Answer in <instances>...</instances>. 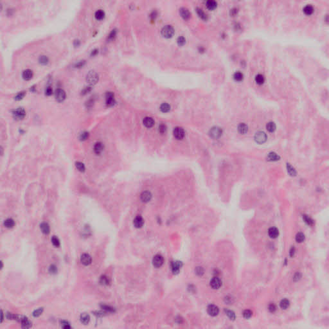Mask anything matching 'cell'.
I'll return each instance as SVG.
<instances>
[{"instance_id": "cell-1", "label": "cell", "mask_w": 329, "mask_h": 329, "mask_svg": "<svg viewBox=\"0 0 329 329\" xmlns=\"http://www.w3.org/2000/svg\"><path fill=\"white\" fill-rule=\"evenodd\" d=\"M98 75L95 71H90L86 76V80L89 84L94 85L98 81Z\"/></svg>"}, {"instance_id": "cell-2", "label": "cell", "mask_w": 329, "mask_h": 329, "mask_svg": "<svg viewBox=\"0 0 329 329\" xmlns=\"http://www.w3.org/2000/svg\"><path fill=\"white\" fill-rule=\"evenodd\" d=\"M161 35L166 38H172L174 33V29L170 25H166L161 29Z\"/></svg>"}, {"instance_id": "cell-3", "label": "cell", "mask_w": 329, "mask_h": 329, "mask_svg": "<svg viewBox=\"0 0 329 329\" xmlns=\"http://www.w3.org/2000/svg\"><path fill=\"white\" fill-rule=\"evenodd\" d=\"M254 140L259 144H262L267 141V136L266 134L263 131H259L254 135Z\"/></svg>"}, {"instance_id": "cell-4", "label": "cell", "mask_w": 329, "mask_h": 329, "mask_svg": "<svg viewBox=\"0 0 329 329\" xmlns=\"http://www.w3.org/2000/svg\"><path fill=\"white\" fill-rule=\"evenodd\" d=\"M223 134V131L218 127H213L210 130L209 134L210 137H212L213 139H217L220 138Z\"/></svg>"}, {"instance_id": "cell-5", "label": "cell", "mask_w": 329, "mask_h": 329, "mask_svg": "<svg viewBox=\"0 0 329 329\" xmlns=\"http://www.w3.org/2000/svg\"><path fill=\"white\" fill-rule=\"evenodd\" d=\"M12 115L15 119L20 120L23 119L25 118L26 113H25V109L23 108L20 107L14 110L12 112Z\"/></svg>"}, {"instance_id": "cell-6", "label": "cell", "mask_w": 329, "mask_h": 329, "mask_svg": "<svg viewBox=\"0 0 329 329\" xmlns=\"http://www.w3.org/2000/svg\"><path fill=\"white\" fill-rule=\"evenodd\" d=\"M173 134L177 140H182L185 137V133L182 127H176L173 130Z\"/></svg>"}, {"instance_id": "cell-7", "label": "cell", "mask_w": 329, "mask_h": 329, "mask_svg": "<svg viewBox=\"0 0 329 329\" xmlns=\"http://www.w3.org/2000/svg\"><path fill=\"white\" fill-rule=\"evenodd\" d=\"M163 262H164V259H163V256L161 255V254H158L155 255L152 259V264L156 268L161 267L162 265L163 264Z\"/></svg>"}, {"instance_id": "cell-8", "label": "cell", "mask_w": 329, "mask_h": 329, "mask_svg": "<svg viewBox=\"0 0 329 329\" xmlns=\"http://www.w3.org/2000/svg\"><path fill=\"white\" fill-rule=\"evenodd\" d=\"M105 101L107 106H113L115 104V95L113 92H107L105 95Z\"/></svg>"}, {"instance_id": "cell-9", "label": "cell", "mask_w": 329, "mask_h": 329, "mask_svg": "<svg viewBox=\"0 0 329 329\" xmlns=\"http://www.w3.org/2000/svg\"><path fill=\"white\" fill-rule=\"evenodd\" d=\"M55 97L57 101L61 102L66 98V93L62 89H57L55 92Z\"/></svg>"}, {"instance_id": "cell-10", "label": "cell", "mask_w": 329, "mask_h": 329, "mask_svg": "<svg viewBox=\"0 0 329 329\" xmlns=\"http://www.w3.org/2000/svg\"><path fill=\"white\" fill-rule=\"evenodd\" d=\"M207 313L211 316H216L219 313V309L218 307L215 305H210L207 308Z\"/></svg>"}, {"instance_id": "cell-11", "label": "cell", "mask_w": 329, "mask_h": 329, "mask_svg": "<svg viewBox=\"0 0 329 329\" xmlns=\"http://www.w3.org/2000/svg\"><path fill=\"white\" fill-rule=\"evenodd\" d=\"M210 285L211 287L213 289H218L221 287L222 285V282L218 277H213L211 280H210Z\"/></svg>"}, {"instance_id": "cell-12", "label": "cell", "mask_w": 329, "mask_h": 329, "mask_svg": "<svg viewBox=\"0 0 329 329\" xmlns=\"http://www.w3.org/2000/svg\"><path fill=\"white\" fill-rule=\"evenodd\" d=\"M181 267H182V263L179 261L172 262L171 264L172 271L174 274L178 273Z\"/></svg>"}, {"instance_id": "cell-13", "label": "cell", "mask_w": 329, "mask_h": 329, "mask_svg": "<svg viewBox=\"0 0 329 329\" xmlns=\"http://www.w3.org/2000/svg\"><path fill=\"white\" fill-rule=\"evenodd\" d=\"M91 261H92V260H91V257L89 254L85 253L81 256L80 262L84 266H89V264H91Z\"/></svg>"}, {"instance_id": "cell-14", "label": "cell", "mask_w": 329, "mask_h": 329, "mask_svg": "<svg viewBox=\"0 0 329 329\" xmlns=\"http://www.w3.org/2000/svg\"><path fill=\"white\" fill-rule=\"evenodd\" d=\"M140 199L142 202L148 203L152 199V194L149 191H145L140 195Z\"/></svg>"}, {"instance_id": "cell-15", "label": "cell", "mask_w": 329, "mask_h": 329, "mask_svg": "<svg viewBox=\"0 0 329 329\" xmlns=\"http://www.w3.org/2000/svg\"><path fill=\"white\" fill-rule=\"evenodd\" d=\"M133 224L135 228H140L143 226L144 224V221L142 217L140 215H138L135 217V218L133 221Z\"/></svg>"}, {"instance_id": "cell-16", "label": "cell", "mask_w": 329, "mask_h": 329, "mask_svg": "<svg viewBox=\"0 0 329 329\" xmlns=\"http://www.w3.org/2000/svg\"><path fill=\"white\" fill-rule=\"evenodd\" d=\"M179 13L181 16L182 17L184 20H188V19L190 17L191 14L187 8H184V7L181 8L179 9Z\"/></svg>"}, {"instance_id": "cell-17", "label": "cell", "mask_w": 329, "mask_h": 329, "mask_svg": "<svg viewBox=\"0 0 329 329\" xmlns=\"http://www.w3.org/2000/svg\"><path fill=\"white\" fill-rule=\"evenodd\" d=\"M268 234H269V236H270V238L276 239L277 238V237L278 236V235H279V231H278V230L277 228L272 227V228H270L269 229Z\"/></svg>"}, {"instance_id": "cell-18", "label": "cell", "mask_w": 329, "mask_h": 329, "mask_svg": "<svg viewBox=\"0 0 329 329\" xmlns=\"http://www.w3.org/2000/svg\"><path fill=\"white\" fill-rule=\"evenodd\" d=\"M143 125L147 128H151L154 125V120L151 117H145L143 121Z\"/></svg>"}, {"instance_id": "cell-19", "label": "cell", "mask_w": 329, "mask_h": 329, "mask_svg": "<svg viewBox=\"0 0 329 329\" xmlns=\"http://www.w3.org/2000/svg\"><path fill=\"white\" fill-rule=\"evenodd\" d=\"M23 78L26 80H29L33 77V71L30 69H26L23 72Z\"/></svg>"}, {"instance_id": "cell-20", "label": "cell", "mask_w": 329, "mask_h": 329, "mask_svg": "<svg viewBox=\"0 0 329 329\" xmlns=\"http://www.w3.org/2000/svg\"><path fill=\"white\" fill-rule=\"evenodd\" d=\"M104 146L102 143L101 142H97V143H95V145L94 146V151L97 154H101L102 152V151H104Z\"/></svg>"}, {"instance_id": "cell-21", "label": "cell", "mask_w": 329, "mask_h": 329, "mask_svg": "<svg viewBox=\"0 0 329 329\" xmlns=\"http://www.w3.org/2000/svg\"><path fill=\"white\" fill-rule=\"evenodd\" d=\"M280 157L275 152H271L267 155V160L270 161H277L280 160Z\"/></svg>"}, {"instance_id": "cell-22", "label": "cell", "mask_w": 329, "mask_h": 329, "mask_svg": "<svg viewBox=\"0 0 329 329\" xmlns=\"http://www.w3.org/2000/svg\"><path fill=\"white\" fill-rule=\"evenodd\" d=\"M248 131V125L245 123H240L239 125L238 126V131L240 134H246Z\"/></svg>"}, {"instance_id": "cell-23", "label": "cell", "mask_w": 329, "mask_h": 329, "mask_svg": "<svg viewBox=\"0 0 329 329\" xmlns=\"http://www.w3.org/2000/svg\"><path fill=\"white\" fill-rule=\"evenodd\" d=\"M40 228L42 232L44 234H46V235H48V234L50 233V226H49L48 224L46 223H43L41 224L40 225Z\"/></svg>"}, {"instance_id": "cell-24", "label": "cell", "mask_w": 329, "mask_h": 329, "mask_svg": "<svg viewBox=\"0 0 329 329\" xmlns=\"http://www.w3.org/2000/svg\"><path fill=\"white\" fill-rule=\"evenodd\" d=\"M206 5L209 10H214L215 8H217V3L213 0H209L206 2Z\"/></svg>"}, {"instance_id": "cell-25", "label": "cell", "mask_w": 329, "mask_h": 329, "mask_svg": "<svg viewBox=\"0 0 329 329\" xmlns=\"http://www.w3.org/2000/svg\"><path fill=\"white\" fill-rule=\"evenodd\" d=\"M80 321L84 325H87V323H89L90 321V317L89 316V314H86V313H83V314H82L80 315Z\"/></svg>"}, {"instance_id": "cell-26", "label": "cell", "mask_w": 329, "mask_h": 329, "mask_svg": "<svg viewBox=\"0 0 329 329\" xmlns=\"http://www.w3.org/2000/svg\"><path fill=\"white\" fill-rule=\"evenodd\" d=\"M303 12L306 15H311L314 12V7L311 5H307L303 8Z\"/></svg>"}, {"instance_id": "cell-27", "label": "cell", "mask_w": 329, "mask_h": 329, "mask_svg": "<svg viewBox=\"0 0 329 329\" xmlns=\"http://www.w3.org/2000/svg\"><path fill=\"white\" fill-rule=\"evenodd\" d=\"M289 305H290V301L287 299H283L280 301V306L281 308L284 310L289 308Z\"/></svg>"}, {"instance_id": "cell-28", "label": "cell", "mask_w": 329, "mask_h": 329, "mask_svg": "<svg viewBox=\"0 0 329 329\" xmlns=\"http://www.w3.org/2000/svg\"><path fill=\"white\" fill-rule=\"evenodd\" d=\"M4 225L7 228H12L15 225V223L12 218H7V220L5 221Z\"/></svg>"}, {"instance_id": "cell-29", "label": "cell", "mask_w": 329, "mask_h": 329, "mask_svg": "<svg viewBox=\"0 0 329 329\" xmlns=\"http://www.w3.org/2000/svg\"><path fill=\"white\" fill-rule=\"evenodd\" d=\"M266 129L270 133H273L276 130V125L272 122H270L266 125Z\"/></svg>"}, {"instance_id": "cell-30", "label": "cell", "mask_w": 329, "mask_h": 329, "mask_svg": "<svg viewBox=\"0 0 329 329\" xmlns=\"http://www.w3.org/2000/svg\"><path fill=\"white\" fill-rule=\"evenodd\" d=\"M160 110L163 113H168L170 110V105L167 103H163L161 105Z\"/></svg>"}, {"instance_id": "cell-31", "label": "cell", "mask_w": 329, "mask_h": 329, "mask_svg": "<svg viewBox=\"0 0 329 329\" xmlns=\"http://www.w3.org/2000/svg\"><path fill=\"white\" fill-rule=\"evenodd\" d=\"M95 16L97 20H101L104 19V17H105V12L102 10H98L95 12Z\"/></svg>"}, {"instance_id": "cell-32", "label": "cell", "mask_w": 329, "mask_h": 329, "mask_svg": "<svg viewBox=\"0 0 329 329\" xmlns=\"http://www.w3.org/2000/svg\"><path fill=\"white\" fill-rule=\"evenodd\" d=\"M287 172L289 173V175L291 176H295L296 174V172L295 169L290 165V164L287 163Z\"/></svg>"}, {"instance_id": "cell-33", "label": "cell", "mask_w": 329, "mask_h": 329, "mask_svg": "<svg viewBox=\"0 0 329 329\" xmlns=\"http://www.w3.org/2000/svg\"><path fill=\"white\" fill-rule=\"evenodd\" d=\"M255 81L257 82V84L259 85H262L264 84V81H265V79H264V76L261 74H258L257 76L255 77Z\"/></svg>"}, {"instance_id": "cell-34", "label": "cell", "mask_w": 329, "mask_h": 329, "mask_svg": "<svg viewBox=\"0 0 329 329\" xmlns=\"http://www.w3.org/2000/svg\"><path fill=\"white\" fill-rule=\"evenodd\" d=\"M305 235L303 233H298L296 234V241L298 243H301V242H303L305 241Z\"/></svg>"}, {"instance_id": "cell-35", "label": "cell", "mask_w": 329, "mask_h": 329, "mask_svg": "<svg viewBox=\"0 0 329 329\" xmlns=\"http://www.w3.org/2000/svg\"><path fill=\"white\" fill-rule=\"evenodd\" d=\"M197 10V13L198 15L200 17L202 20H207V15L205 14V12H203V10L202 9H200V8H197L196 9Z\"/></svg>"}, {"instance_id": "cell-36", "label": "cell", "mask_w": 329, "mask_h": 329, "mask_svg": "<svg viewBox=\"0 0 329 329\" xmlns=\"http://www.w3.org/2000/svg\"><path fill=\"white\" fill-rule=\"evenodd\" d=\"M233 78L235 80H236V81H241V80H242V79H243L244 75L241 72L236 71V73H235V74H234Z\"/></svg>"}, {"instance_id": "cell-37", "label": "cell", "mask_w": 329, "mask_h": 329, "mask_svg": "<svg viewBox=\"0 0 329 329\" xmlns=\"http://www.w3.org/2000/svg\"><path fill=\"white\" fill-rule=\"evenodd\" d=\"M100 284L102 285H108L109 283V278L105 275H103L100 277Z\"/></svg>"}, {"instance_id": "cell-38", "label": "cell", "mask_w": 329, "mask_h": 329, "mask_svg": "<svg viewBox=\"0 0 329 329\" xmlns=\"http://www.w3.org/2000/svg\"><path fill=\"white\" fill-rule=\"evenodd\" d=\"M75 165H76L77 169L80 172H84L85 171V169H85V166L82 163H81V162H77Z\"/></svg>"}, {"instance_id": "cell-39", "label": "cell", "mask_w": 329, "mask_h": 329, "mask_svg": "<svg viewBox=\"0 0 329 329\" xmlns=\"http://www.w3.org/2000/svg\"><path fill=\"white\" fill-rule=\"evenodd\" d=\"M226 312V314L228 316V317L230 318V319L231 320H234L235 319V314L232 310H225Z\"/></svg>"}, {"instance_id": "cell-40", "label": "cell", "mask_w": 329, "mask_h": 329, "mask_svg": "<svg viewBox=\"0 0 329 329\" xmlns=\"http://www.w3.org/2000/svg\"><path fill=\"white\" fill-rule=\"evenodd\" d=\"M51 242H52L53 245L54 246H56V247H59L60 246V241L57 236H53L52 238H51Z\"/></svg>"}, {"instance_id": "cell-41", "label": "cell", "mask_w": 329, "mask_h": 329, "mask_svg": "<svg viewBox=\"0 0 329 329\" xmlns=\"http://www.w3.org/2000/svg\"><path fill=\"white\" fill-rule=\"evenodd\" d=\"M39 61L40 62V63L42 64H46L48 62L49 60H48V58L46 56H40V57H39Z\"/></svg>"}, {"instance_id": "cell-42", "label": "cell", "mask_w": 329, "mask_h": 329, "mask_svg": "<svg viewBox=\"0 0 329 329\" xmlns=\"http://www.w3.org/2000/svg\"><path fill=\"white\" fill-rule=\"evenodd\" d=\"M252 314H253V313H252L251 310H245L243 313V316L246 319H248V318H250L252 316Z\"/></svg>"}, {"instance_id": "cell-43", "label": "cell", "mask_w": 329, "mask_h": 329, "mask_svg": "<svg viewBox=\"0 0 329 329\" xmlns=\"http://www.w3.org/2000/svg\"><path fill=\"white\" fill-rule=\"evenodd\" d=\"M89 136V134L88 132H83V133L80 134V140H82V141H85V140H86L88 138Z\"/></svg>"}, {"instance_id": "cell-44", "label": "cell", "mask_w": 329, "mask_h": 329, "mask_svg": "<svg viewBox=\"0 0 329 329\" xmlns=\"http://www.w3.org/2000/svg\"><path fill=\"white\" fill-rule=\"evenodd\" d=\"M177 44L181 46H183L185 44L186 39L183 36H180V37H179L178 38V39H177Z\"/></svg>"}, {"instance_id": "cell-45", "label": "cell", "mask_w": 329, "mask_h": 329, "mask_svg": "<svg viewBox=\"0 0 329 329\" xmlns=\"http://www.w3.org/2000/svg\"><path fill=\"white\" fill-rule=\"evenodd\" d=\"M303 220L305 221V223H307V224H308V225L311 226V225H313V221L312 220L311 218H310L309 217H308L307 215H304V216H303Z\"/></svg>"}, {"instance_id": "cell-46", "label": "cell", "mask_w": 329, "mask_h": 329, "mask_svg": "<svg viewBox=\"0 0 329 329\" xmlns=\"http://www.w3.org/2000/svg\"><path fill=\"white\" fill-rule=\"evenodd\" d=\"M116 35V30H113L111 32V33H109V35H108V39L109 41L113 40L115 38Z\"/></svg>"}, {"instance_id": "cell-47", "label": "cell", "mask_w": 329, "mask_h": 329, "mask_svg": "<svg viewBox=\"0 0 329 329\" xmlns=\"http://www.w3.org/2000/svg\"><path fill=\"white\" fill-rule=\"evenodd\" d=\"M167 131V126L165 124H161L159 126V132L161 134H165Z\"/></svg>"}, {"instance_id": "cell-48", "label": "cell", "mask_w": 329, "mask_h": 329, "mask_svg": "<svg viewBox=\"0 0 329 329\" xmlns=\"http://www.w3.org/2000/svg\"><path fill=\"white\" fill-rule=\"evenodd\" d=\"M43 311V308H39L38 309L35 310L34 312L33 313V316L34 317H39L41 314H42Z\"/></svg>"}, {"instance_id": "cell-49", "label": "cell", "mask_w": 329, "mask_h": 329, "mask_svg": "<svg viewBox=\"0 0 329 329\" xmlns=\"http://www.w3.org/2000/svg\"><path fill=\"white\" fill-rule=\"evenodd\" d=\"M25 92H24V91L20 92V93H19L16 96H15V100H21L23 99V98L25 97Z\"/></svg>"}, {"instance_id": "cell-50", "label": "cell", "mask_w": 329, "mask_h": 329, "mask_svg": "<svg viewBox=\"0 0 329 329\" xmlns=\"http://www.w3.org/2000/svg\"><path fill=\"white\" fill-rule=\"evenodd\" d=\"M49 272L51 274H56L57 272V268L55 265H51L49 268Z\"/></svg>"}, {"instance_id": "cell-51", "label": "cell", "mask_w": 329, "mask_h": 329, "mask_svg": "<svg viewBox=\"0 0 329 329\" xmlns=\"http://www.w3.org/2000/svg\"><path fill=\"white\" fill-rule=\"evenodd\" d=\"M93 104H94V99L93 98H90V99H89L86 102V105L87 107H91L93 105Z\"/></svg>"}, {"instance_id": "cell-52", "label": "cell", "mask_w": 329, "mask_h": 329, "mask_svg": "<svg viewBox=\"0 0 329 329\" xmlns=\"http://www.w3.org/2000/svg\"><path fill=\"white\" fill-rule=\"evenodd\" d=\"M268 309H269V310L270 313H275V312L276 309H277V307H276L275 305V304H273V303H271V304H270L269 305Z\"/></svg>"}, {"instance_id": "cell-53", "label": "cell", "mask_w": 329, "mask_h": 329, "mask_svg": "<svg viewBox=\"0 0 329 329\" xmlns=\"http://www.w3.org/2000/svg\"><path fill=\"white\" fill-rule=\"evenodd\" d=\"M85 63H86V61H84V60L83 61H79V62H77L75 64V67H76V68H81V67H82L84 65Z\"/></svg>"}, {"instance_id": "cell-54", "label": "cell", "mask_w": 329, "mask_h": 329, "mask_svg": "<svg viewBox=\"0 0 329 329\" xmlns=\"http://www.w3.org/2000/svg\"><path fill=\"white\" fill-rule=\"evenodd\" d=\"M91 90V86H87V87H84V88L83 89V90L82 91V95L87 94V93H89Z\"/></svg>"}, {"instance_id": "cell-55", "label": "cell", "mask_w": 329, "mask_h": 329, "mask_svg": "<svg viewBox=\"0 0 329 329\" xmlns=\"http://www.w3.org/2000/svg\"><path fill=\"white\" fill-rule=\"evenodd\" d=\"M17 316L14 315V314H12V313H7V318H8V319H16Z\"/></svg>"}, {"instance_id": "cell-56", "label": "cell", "mask_w": 329, "mask_h": 329, "mask_svg": "<svg viewBox=\"0 0 329 329\" xmlns=\"http://www.w3.org/2000/svg\"><path fill=\"white\" fill-rule=\"evenodd\" d=\"M195 272H196V273L198 275H202L204 272V271L201 267H197L196 268V270H195Z\"/></svg>"}, {"instance_id": "cell-57", "label": "cell", "mask_w": 329, "mask_h": 329, "mask_svg": "<svg viewBox=\"0 0 329 329\" xmlns=\"http://www.w3.org/2000/svg\"><path fill=\"white\" fill-rule=\"evenodd\" d=\"M62 327L63 328L68 329V328H70L71 326L68 322H66V321H62Z\"/></svg>"}, {"instance_id": "cell-58", "label": "cell", "mask_w": 329, "mask_h": 329, "mask_svg": "<svg viewBox=\"0 0 329 329\" xmlns=\"http://www.w3.org/2000/svg\"><path fill=\"white\" fill-rule=\"evenodd\" d=\"M45 93H46V95H48V96L51 95L52 94V89H51V87H48L46 89Z\"/></svg>"}, {"instance_id": "cell-59", "label": "cell", "mask_w": 329, "mask_h": 329, "mask_svg": "<svg viewBox=\"0 0 329 329\" xmlns=\"http://www.w3.org/2000/svg\"><path fill=\"white\" fill-rule=\"evenodd\" d=\"M156 17H157L156 11H153L152 13H151V15H150V17H151V20H152V21L155 20V19H156Z\"/></svg>"}, {"instance_id": "cell-60", "label": "cell", "mask_w": 329, "mask_h": 329, "mask_svg": "<svg viewBox=\"0 0 329 329\" xmlns=\"http://www.w3.org/2000/svg\"><path fill=\"white\" fill-rule=\"evenodd\" d=\"M102 308H104V309L106 310H108V311H110V312H113L114 311L113 308L112 307H110L109 306L102 305Z\"/></svg>"}, {"instance_id": "cell-61", "label": "cell", "mask_w": 329, "mask_h": 329, "mask_svg": "<svg viewBox=\"0 0 329 329\" xmlns=\"http://www.w3.org/2000/svg\"><path fill=\"white\" fill-rule=\"evenodd\" d=\"M295 252V248H294V247H292L291 249H290V256L291 257H293L294 256Z\"/></svg>"}, {"instance_id": "cell-62", "label": "cell", "mask_w": 329, "mask_h": 329, "mask_svg": "<svg viewBox=\"0 0 329 329\" xmlns=\"http://www.w3.org/2000/svg\"><path fill=\"white\" fill-rule=\"evenodd\" d=\"M98 53V50H97V49H95V50H93V51H91V56H96V55H97V54Z\"/></svg>"}, {"instance_id": "cell-63", "label": "cell", "mask_w": 329, "mask_h": 329, "mask_svg": "<svg viewBox=\"0 0 329 329\" xmlns=\"http://www.w3.org/2000/svg\"><path fill=\"white\" fill-rule=\"evenodd\" d=\"M79 44H80V41H79V40H76L74 41V45L75 46H79Z\"/></svg>"}, {"instance_id": "cell-64", "label": "cell", "mask_w": 329, "mask_h": 329, "mask_svg": "<svg viewBox=\"0 0 329 329\" xmlns=\"http://www.w3.org/2000/svg\"><path fill=\"white\" fill-rule=\"evenodd\" d=\"M3 313H2V322L3 321Z\"/></svg>"}]
</instances>
